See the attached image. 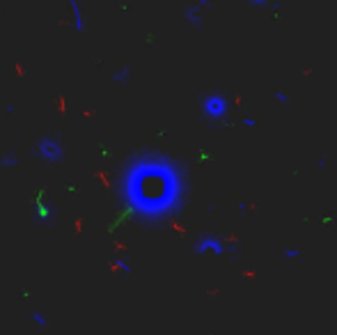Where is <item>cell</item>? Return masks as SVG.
<instances>
[{
  "mask_svg": "<svg viewBox=\"0 0 337 335\" xmlns=\"http://www.w3.org/2000/svg\"><path fill=\"white\" fill-rule=\"evenodd\" d=\"M122 198L138 216L159 218L172 214L183 198L181 170L165 156H142L129 165L122 179Z\"/></svg>",
  "mask_w": 337,
  "mask_h": 335,
  "instance_id": "cell-1",
  "label": "cell"
},
{
  "mask_svg": "<svg viewBox=\"0 0 337 335\" xmlns=\"http://www.w3.org/2000/svg\"><path fill=\"white\" fill-rule=\"evenodd\" d=\"M227 113H229V101L223 94H209L202 99V115L207 120L220 122L227 117Z\"/></svg>",
  "mask_w": 337,
  "mask_h": 335,
  "instance_id": "cell-2",
  "label": "cell"
},
{
  "mask_svg": "<svg viewBox=\"0 0 337 335\" xmlns=\"http://www.w3.org/2000/svg\"><path fill=\"white\" fill-rule=\"evenodd\" d=\"M35 154L39 156L41 161H46V163H58V161H62V156H65V150H62V145H60L58 138L44 135V138L37 142Z\"/></svg>",
  "mask_w": 337,
  "mask_h": 335,
  "instance_id": "cell-3",
  "label": "cell"
},
{
  "mask_svg": "<svg viewBox=\"0 0 337 335\" xmlns=\"http://www.w3.org/2000/svg\"><path fill=\"white\" fill-rule=\"evenodd\" d=\"M195 250H198L200 255H223L225 253V244L216 236H202V239L195 244Z\"/></svg>",
  "mask_w": 337,
  "mask_h": 335,
  "instance_id": "cell-4",
  "label": "cell"
},
{
  "mask_svg": "<svg viewBox=\"0 0 337 335\" xmlns=\"http://www.w3.org/2000/svg\"><path fill=\"white\" fill-rule=\"evenodd\" d=\"M67 7L71 10V21H74L76 32H83L85 30V16H83V10H80V5H78V0H67Z\"/></svg>",
  "mask_w": 337,
  "mask_h": 335,
  "instance_id": "cell-5",
  "label": "cell"
},
{
  "mask_svg": "<svg viewBox=\"0 0 337 335\" xmlns=\"http://www.w3.org/2000/svg\"><path fill=\"white\" fill-rule=\"evenodd\" d=\"M16 163H19V159H16L14 154H5L0 159V165H3V168H14Z\"/></svg>",
  "mask_w": 337,
  "mask_h": 335,
  "instance_id": "cell-6",
  "label": "cell"
},
{
  "mask_svg": "<svg viewBox=\"0 0 337 335\" xmlns=\"http://www.w3.org/2000/svg\"><path fill=\"white\" fill-rule=\"evenodd\" d=\"M129 69H119L117 74H113V80L115 83H124V80H129Z\"/></svg>",
  "mask_w": 337,
  "mask_h": 335,
  "instance_id": "cell-7",
  "label": "cell"
},
{
  "mask_svg": "<svg viewBox=\"0 0 337 335\" xmlns=\"http://www.w3.org/2000/svg\"><path fill=\"white\" fill-rule=\"evenodd\" d=\"M275 101H282V104H287V101H289V97L284 94V92H275Z\"/></svg>",
  "mask_w": 337,
  "mask_h": 335,
  "instance_id": "cell-8",
  "label": "cell"
},
{
  "mask_svg": "<svg viewBox=\"0 0 337 335\" xmlns=\"http://www.w3.org/2000/svg\"><path fill=\"white\" fill-rule=\"evenodd\" d=\"M250 3H253L255 7H264V5H266V3H268V0H250Z\"/></svg>",
  "mask_w": 337,
  "mask_h": 335,
  "instance_id": "cell-9",
  "label": "cell"
},
{
  "mask_svg": "<svg viewBox=\"0 0 337 335\" xmlns=\"http://www.w3.org/2000/svg\"><path fill=\"white\" fill-rule=\"evenodd\" d=\"M243 124H248V126H255V120H253V117H246V120H243Z\"/></svg>",
  "mask_w": 337,
  "mask_h": 335,
  "instance_id": "cell-10",
  "label": "cell"
}]
</instances>
